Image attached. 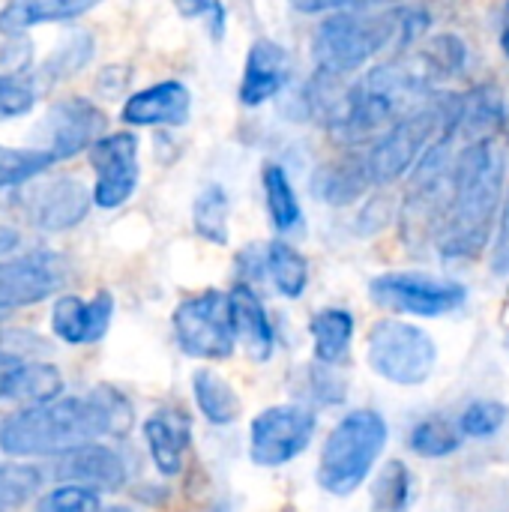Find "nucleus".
<instances>
[{"label": "nucleus", "mask_w": 509, "mask_h": 512, "mask_svg": "<svg viewBox=\"0 0 509 512\" xmlns=\"http://www.w3.org/2000/svg\"><path fill=\"white\" fill-rule=\"evenodd\" d=\"M132 405L111 387H96L81 399H54L30 405L0 423V450L12 459L63 456L102 435H126Z\"/></svg>", "instance_id": "obj_1"}, {"label": "nucleus", "mask_w": 509, "mask_h": 512, "mask_svg": "<svg viewBox=\"0 0 509 512\" xmlns=\"http://www.w3.org/2000/svg\"><path fill=\"white\" fill-rule=\"evenodd\" d=\"M504 198V162L492 138L468 141L453 162V195L438 234L444 258H477L495 234Z\"/></svg>", "instance_id": "obj_2"}, {"label": "nucleus", "mask_w": 509, "mask_h": 512, "mask_svg": "<svg viewBox=\"0 0 509 512\" xmlns=\"http://www.w3.org/2000/svg\"><path fill=\"white\" fill-rule=\"evenodd\" d=\"M402 24L405 12H333L312 33V60L324 78L354 75L387 45H402Z\"/></svg>", "instance_id": "obj_3"}, {"label": "nucleus", "mask_w": 509, "mask_h": 512, "mask_svg": "<svg viewBox=\"0 0 509 512\" xmlns=\"http://www.w3.org/2000/svg\"><path fill=\"white\" fill-rule=\"evenodd\" d=\"M456 93H435L417 108H408L366 153L375 183H396L417 168L426 150L444 135L459 111Z\"/></svg>", "instance_id": "obj_4"}, {"label": "nucleus", "mask_w": 509, "mask_h": 512, "mask_svg": "<svg viewBox=\"0 0 509 512\" xmlns=\"http://www.w3.org/2000/svg\"><path fill=\"white\" fill-rule=\"evenodd\" d=\"M387 444V423L375 411H354L330 432L318 462V486L330 495H351L363 486Z\"/></svg>", "instance_id": "obj_5"}, {"label": "nucleus", "mask_w": 509, "mask_h": 512, "mask_svg": "<svg viewBox=\"0 0 509 512\" xmlns=\"http://www.w3.org/2000/svg\"><path fill=\"white\" fill-rule=\"evenodd\" d=\"M438 360V348L432 336L414 324L384 318L369 333V366L402 387L423 384Z\"/></svg>", "instance_id": "obj_6"}, {"label": "nucleus", "mask_w": 509, "mask_h": 512, "mask_svg": "<svg viewBox=\"0 0 509 512\" xmlns=\"http://www.w3.org/2000/svg\"><path fill=\"white\" fill-rule=\"evenodd\" d=\"M174 339L183 354L198 360H228L237 336L231 324V300L219 291H201L186 297L174 309Z\"/></svg>", "instance_id": "obj_7"}, {"label": "nucleus", "mask_w": 509, "mask_h": 512, "mask_svg": "<svg viewBox=\"0 0 509 512\" xmlns=\"http://www.w3.org/2000/svg\"><path fill=\"white\" fill-rule=\"evenodd\" d=\"M369 294L378 306L420 315V318H438L465 303V288L450 279H438L429 273H384L375 276L369 285Z\"/></svg>", "instance_id": "obj_8"}, {"label": "nucleus", "mask_w": 509, "mask_h": 512, "mask_svg": "<svg viewBox=\"0 0 509 512\" xmlns=\"http://www.w3.org/2000/svg\"><path fill=\"white\" fill-rule=\"evenodd\" d=\"M315 414L303 405H276L252 420V462L279 468L297 459L315 435Z\"/></svg>", "instance_id": "obj_9"}, {"label": "nucleus", "mask_w": 509, "mask_h": 512, "mask_svg": "<svg viewBox=\"0 0 509 512\" xmlns=\"http://www.w3.org/2000/svg\"><path fill=\"white\" fill-rule=\"evenodd\" d=\"M90 165L96 174L93 204L102 210L123 207L138 189V138L132 132L102 135L90 150Z\"/></svg>", "instance_id": "obj_10"}, {"label": "nucleus", "mask_w": 509, "mask_h": 512, "mask_svg": "<svg viewBox=\"0 0 509 512\" xmlns=\"http://www.w3.org/2000/svg\"><path fill=\"white\" fill-rule=\"evenodd\" d=\"M105 132V114L81 96L60 99L48 108L42 126H39V144L48 150L57 162L72 159L84 150H90Z\"/></svg>", "instance_id": "obj_11"}, {"label": "nucleus", "mask_w": 509, "mask_h": 512, "mask_svg": "<svg viewBox=\"0 0 509 512\" xmlns=\"http://www.w3.org/2000/svg\"><path fill=\"white\" fill-rule=\"evenodd\" d=\"M63 261L54 252H30L0 264V321L12 309L42 303L63 285Z\"/></svg>", "instance_id": "obj_12"}, {"label": "nucleus", "mask_w": 509, "mask_h": 512, "mask_svg": "<svg viewBox=\"0 0 509 512\" xmlns=\"http://www.w3.org/2000/svg\"><path fill=\"white\" fill-rule=\"evenodd\" d=\"M288 81H291V54L267 36L255 39L246 54L240 90H237L240 102L246 108H258L267 99L279 96L288 87Z\"/></svg>", "instance_id": "obj_13"}, {"label": "nucleus", "mask_w": 509, "mask_h": 512, "mask_svg": "<svg viewBox=\"0 0 509 512\" xmlns=\"http://www.w3.org/2000/svg\"><path fill=\"white\" fill-rule=\"evenodd\" d=\"M93 204V192L81 180L60 177L45 186H39L27 198V213L30 222L42 231H69L75 228Z\"/></svg>", "instance_id": "obj_14"}, {"label": "nucleus", "mask_w": 509, "mask_h": 512, "mask_svg": "<svg viewBox=\"0 0 509 512\" xmlns=\"http://www.w3.org/2000/svg\"><path fill=\"white\" fill-rule=\"evenodd\" d=\"M192 114V93L183 81H159L123 102L120 120L129 126H183Z\"/></svg>", "instance_id": "obj_15"}, {"label": "nucleus", "mask_w": 509, "mask_h": 512, "mask_svg": "<svg viewBox=\"0 0 509 512\" xmlns=\"http://www.w3.org/2000/svg\"><path fill=\"white\" fill-rule=\"evenodd\" d=\"M111 315H114V297L108 291H99L93 300L66 294L54 303L51 330L66 345H90L105 336Z\"/></svg>", "instance_id": "obj_16"}, {"label": "nucleus", "mask_w": 509, "mask_h": 512, "mask_svg": "<svg viewBox=\"0 0 509 512\" xmlns=\"http://www.w3.org/2000/svg\"><path fill=\"white\" fill-rule=\"evenodd\" d=\"M57 480L87 486L96 492H117L126 483V465L117 450L102 444H81L60 456Z\"/></svg>", "instance_id": "obj_17"}, {"label": "nucleus", "mask_w": 509, "mask_h": 512, "mask_svg": "<svg viewBox=\"0 0 509 512\" xmlns=\"http://www.w3.org/2000/svg\"><path fill=\"white\" fill-rule=\"evenodd\" d=\"M228 300H231V324H234L237 345H243L249 360L267 363L273 354V327L264 303L249 285H237L228 294Z\"/></svg>", "instance_id": "obj_18"}, {"label": "nucleus", "mask_w": 509, "mask_h": 512, "mask_svg": "<svg viewBox=\"0 0 509 512\" xmlns=\"http://www.w3.org/2000/svg\"><path fill=\"white\" fill-rule=\"evenodd\" d=\"M144 438H147L153 465L165 477H174V474L183 471V453H186V444H189V420H186L183 411H177V408L156 411L144 423Z\"/></svg>", "instance_id": "obj_19"}, {"label": "nucleus", "mask_w": 509, "mask_h": 512, "mask_svg": "<svg viewBox=\"0 0 509 512\" xmlns=\"http://www.w3.org/2000/svg\"><path fill=\"white\" fill-rule=\"evenodd\" d=\"M99 3L102 0H9L0 9V33H21L36 24L72 21Z\"/></svg>", "instance_id": "obj_20"}, {"label": "nucleus", "mask_w": 509, "mask_h": 512, "mask_svg": "<svg viewBox=\"0 0 509 512\" xmlns=\"http://www.w3.org/2000/svg\"><path fill=\"white\" fill-rule=\"evenodd\" d=\"M369 183H375V180L369 171V159H363V156H348L336 165H324L312 177V189L318 192V198H324L333 207H345V204L357 201Z\"/></svg>", "instance_id": "obj_21"}, {"label": "nucleus", "mask_w": 509, "mask_h": 512, "mask_svg": "<svg viewBox=\"0 0 509 512\" xmlns=\"http://www.w3.org/2000/svg\"><path fill=\"white\" fill-rule=\"evenodd\" d=\"M261 186H264V204H267L273 228L282 234L300 228L303 225V207H300V198H297L285 168L276 162H267L261 171Z\"/></svg>", "instance_id": "obj_22"}, {"label": "nucleus", "mask_w": 509, "mask_h": 512, "mask_svg": "<svg viewBox=\"0 0 509 512\" xmlns=\"http://www.w3.org/2000/svg\"><path fill=\"white\" fill-rule=\"evenodd\" d=\"M312 339H315V357L327 366L342 363L351 351L354 339V318L348 309H321L312 324Z\"/></svg>", "instance_id": "obj_23"}, {"label": "nucleus", "mask_w": 509, "mask_h": 512, "mask_svg": "<svg viewBox=\"0 0 509 512\" xmlns=\"http://www.w3.org/2000/svg\"><path fill=\"white\" fill-rule=\"evenodd\" d=\"M63 393V375L57 372V366L51 363H21L9 384H6V396L3 399H18V402H54Z\"/></svg>", "instance_id": "obj_24"}, {"label": "nucleus", "mask_w": 509, "mask_h": 512, "mask_svg": "<svg viewBox=\"0 0 509 512\" xmlns=\"http://www.w3.org/2000/svg\"><path fill=\"white\" fill-rule=\"evenodd\" d=\"M192 390H195V402L201 408V414L213 423V426H228L240 417V399L237 390L216 372L201 369L192 378Z\"/></svg>", "instance_id": "obj_25"}, {"label": "nucleus", "mask_w": 509, "mask_h": 512, "mask_svg": "<svg viewBox=\"0 0 509 512\" xmlns=\"http://www.w3.org/2000/svg\"><path fill=\"white\" fill-rule=\"evenodd\" d=\"M264 264L270 270V279L276 285V291L282 297H291L297 300L306 285H309V261L285 240H273L267 246V255H264Z\"/></svg>", "instance_id": "obj_26"}, {"label": "nucleus", "mask_w": 509, "mask_h": 512, "mask_svg": "<svg viewBox=\"0 0 509 512\" xmlns=\"http://www.w3.org/2000/svg\"><path fill=\"white\" fill-rule=\"evenodd\" d=\"M228 195L219 183H210L198 192L195 204H192V228L198 237H204L207 243L225 246L228 243Z\"/></svg>", "instance_id": "obj_27"}, {"label": "nucleus", "mask_w": 509, "mask_h": 512, "mask_svg": "<svg viewBox=\"0 0 509 512\" xmlns=\"http://www.w3.org/2000/svg\"><path fill=\"white\" fill-rule=\"evenodd\" d=\"M51 165H57V159L42 147H3L0 144V189L21 186L39 177Z\"/></svg>", "instance_id": "obj_28"}, {"label": "nucleus", "mask_w": 509, "mask_h": 512, "mask_svg": "<svg viewBox=\"0 0 509 512\" xmlns=\"http://www.w3.org/2000/svg\"><path fill=\"white\" fill-rule=\"evenodd\" d=\"M414 480L402 462H387L372 486V512H408Z\"/></svg>", "instance_id": "obj_29"}, {"label": "nucleus", "mask_w": 509, "mask_h": 512, "mask_svg": "<svg viewBox=\"0 0 509 512\" xmlns=\"http://www.w3.org/2000/svg\"><path fill=\"white\" fill-rule=\"evenodd\" d=\"M42 486V474L30 465H0V512L24 507Z\"/></svg>", "instance_id": "obj_30"}, {"label": "nucleus", "mask_w": 509, "mask_h": 512, "mask_svg": "<svg viewBox=\"0 0 509 512\" xmlns=\"http://www.w3.org/2000/svg\"><path fill=\"white\" fill-rule=\"evenodd\" d=\"M459 435H462L459 426L432 417V420H423L411 432V450L426 459H441V456H450L453 450H459Z\"/></svg>", "instance_id": "obj_31"}, {"label": "nucleus", "mask_w": 509, "mask_h": 512, "mask_svg": "<svg viewBox=\"0 0 509 512\" xmlns=\"http://www.w3.org/2000/svg\"><path fill=\"white\" fill-rule=\"evenodd\" d=\"M36 512H102V504H99L96 489L63 483L54 492H48L45 498H39Z\"/></svg>", "instance_id": "obj_32"}, {"label": "nucleus", "mask_w": 509, "mask_h": 512, "mask_svg": "<svg viewBox=\"0 0 509 512\" xmlns=\"http://www.w3.org/2000/svg\"><path fill=\"white\" fill-rule=\"evenodd\" d=\"M507 423V408L501 402H474L465 408V414L459 417V429L468 438H489L495 435L501 426Z\"/></svg>", "instance_id": "obj_33"}, {"label": "nucleus", "mask_w": 509, "mask_h": 512, "mask_svg": "<svg viewBox=\"0 0 509 512\" xmlns=\"http://www.w3.org/2000/svg\"><path fill=\"white\" fill-rule=\"evenodd\" d=\"M36 102V84L27 75H0V120L21 117Z\"/></svg>", "instance_id": "obj_34"}, {"label": "nucleus", "mask_w": 509, "mask_h": 512, "mask_svg": "<svg viewBox=\"0 0 509 512\" xmlns=\"http://www.w3.org/2000/svg\"><path fill=\"white\" fill-rule=\"evenodd\" d=\"M504 129L509 135V108L507 120H504ZM492 270L507 276L509 273V192L507 201H504V210H501V225H498V240H495V255H492Z\"/></svg>", "instance_id": "obj_35"}, {"label": "nucleus", "mask_w": 509, "mask_h": 512, "mask_svg": "<svg viewBox=\"0 0 509 512\" xmlns=\"http://www.w3.org/2000/svg\"><path fill=\"white\" fill-rule=\"evenodd\" d=\"M300 12H327V15H333V12H345V9H357L363 0H291Z\"/></svg>", "instance_id": "obj_36"}, {"label": "nucleus", "mask_w": 509, "mask_h": 512, "mask_svg": "<svg viewBox=\"0 0 509 512\" xmlns=\"http://www.w3.org/2000/svg\"><path fill=\"white\" fill-rule=\"evenodd\" d=\"M21 366V357L12 354V351H0V399L6 396V384L12 378V372Z\"/></svg>", "instance_id": "obj_37"}, {"label": "nucleus", "mask_w": 509, "mask_h": 512, "mask_svg": "<svg viewBox=\"0 0 509 512\" xmlns=\"http://www.w3.org/2000/svg\"><path fill=\"white\" fill-rule=\"evenodd\" d=\"M18 243H21L18 231H15V228H9V225H0V258H6L9 252H15V249H18Z\"/></svg>", "instance_id": "obj_38"}, {"label": "nucleus", "mask_w": 509, "mask_h": 512, "mask_svg": "<svg viewBox=\"0 0 509 512\" xmlns=\"http://www.w3.org/2000/svg\"><path fill=\"white\" fill-rule=\"evenodd\" d=\"M501 51H504V57L509 60V0L507 9H504V24H501Z\"/></svg>", "instance_id": "obj_39"}, {"label": "nucleus", "mask_w": 509, "mask_h": 512, "mask_svg": "<svg viewBox=\"0 0 509 512\" xmlns=\"http://www.w3.org/2000/svg\"><path fill=\"white\" fill-rule=\"evenodd\" d=\"M102 512H132V510H123V507H114V510H102Z\"/></svg>", "instance_id": "obj_40"}]
</instances>
